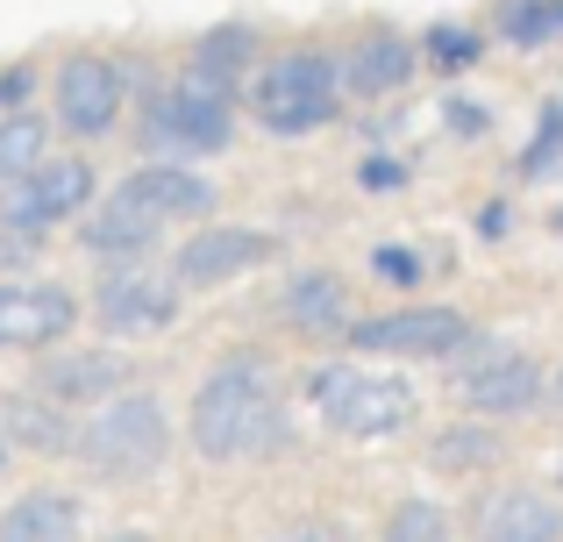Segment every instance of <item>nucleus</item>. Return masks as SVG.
Wrapping results in <instances>:
<instances>
[{"label": "nucleus", "instance_id": "obj_20", "mask_svg": "<svg viewBox=\"0 0 563 542\" xmlns=\"http://www.w3.org/2000/svg\"><path fill=\"white\" fill-rule=\"evenodd\" d=\"M0 535L8 542H65L79 535V500L71 493H29L0 515Z\"/></svg>", "mask_w": 563, "mask_h": 542}, {"label": "nucleus", "instance_id": "obj_4", "mask_svg": "<svg viewBox=\"0 0 563 542\" xmlns=\"http://www.w3.org/2000/svg\"><path fill=\"white\" fill-rule=\"evenodd\" d=\"M235 143V108L229 86L207 79V71H186L165 93L143 100V151L157 157H214Z\"/></svg>", "mask_w": 563, "mask_h": 542}, {"label": "nucleus", "instance_id": "obj_22", "mask_svg": "<svg viewBox=\"0 0 563 542\" xmlns=\"http://www.w3.org/2000/svg\"><path fill=\"white\" fill-rule=\"evenodd\" d=\"M250 51H257V36H250L243 22H229V29H214V36H200V51H192V71H207V79L229 86L235 71L250 65Z\"/></svg>", "mask_w": 563, "mask_h": 542}, {"label": "nucleus", "instance_id": "obj_24", "mask_svg": "<svg viewBox=\"0 0 563 542\" xmlns=\"http://www.w3.org/2000/svg\"><path fill=\"white\" fill-rule=\"evenodd\" d=\"M556 29H563V0H514L507 8V43H521V51L528 43H550Z\"/></svg>", "mask_w": 563, "mask_h": 542}, {"label": "nucleus", "instance_id": "obj_29", "mask_svg": "<svg viewBox=\"0 0 563 542\" xmlns=\"http://www.w3.org/2000/svg\"><path fill=\"white\" fill-rule=\"evenodd\" d=\"M357 179L372 186V193H393V186L407 179V165H393V157H364V165H357Z\"/></svg>", "mask_w": 563, "mask_h": 542}, {"label": "nucleus", "instance_id": "obj_12", "mask_svg": "<svg viewBox=\"0 0 563 542\" xmlns=\"http://www.w3.org/2000/svg\"><path fill=\"white\" fill-rule=\"evenodd\" d=\"M278 243L264 236V229H200V236L179 251V286H229V278L257 272L264 257H272Z\"/></svg>", "mask_w": 563, "mask_h": 542}, {"label": "nucleus", "instance_id": "obj_35", "mask_svg": "<svg viewBox=\"0 0 563 542\" xmlns=\"http://www.w3.org/2000/svg\"><path fill=\"white\" fill-rule=\"evenodd\" d=\"M556 229H563V214H556Z\"/></svg>", "mask_w": 563, "mask_h": 542}, {"label": "nucleus", "instance_id": "obj_17", "mask_svg": "<svg viewBox=\"0 0 563 542\" xmlns=\"http://www.w3.org/2000/svg\"><path fill=\"white\" fill-rule=\"evenodd\" d=\"M335 65H343V93L385 100V93H399V86L413 79V43L399 36V29H372V36H357V51L335 57Z\"/></svg>", "mask_w": 563, "mask_h": 542}, {"label": "nucleus", "instance_id": "obj_10", "mask_svg": "<svg viewBox=\"0 0 563 542\" xmlns=\"http://www.w3.org/2000/svg\"><path fill=\"white\" fill-rule=\"evenodd\" d=\"M122 93H129V79L114 57H71L57 71V122L71 136H108L122 122Z\"/></svg>", "mask_w": 563, "mask_h": 542}, {"label": "nucleus", "instance_id": "obj_25", "mask_svg": "<svg viewBox=\"0 0 563 542\" xmlns=\"http://www.w3.org/2000/svg\"><path fill=\"white\" fill-rule=\"evenodd\" d=\"M385 535L393 542H435V535H450V515H442L435 500H399L393 521H385Z\"/></svg>", "mask_w": 563, "mask_h": 542}, {"label": "nucleus", "instance_id": "obj_21", "mask_svg": "<svg viewBox=\"0 0 563 542\" xmlns=\"http://www.w3.org/2000/svg\"><path fill=\"white\" fill-rule=\"evenodd\" d=\"M428 464L435 472H450V478H464V472H493L499 464V429L493 421H456V429H442L435 435V450H428Z\"/></svg>", "mask_w": 563, "mask_h": 542}, {"label": "nucleus", "instance_id": "obj_6", "mask_svg": "<svg viewBox=\"0 0 563 542\" xmlns=\"http://www.w3.org/2000/svg\"><path fill=\"white\" fill-rule=\"evenodd\" d=\"M86 200H93V165H86V157H36L22 179L0 186V222L43 236V229L86 214Z\"/></svg>", "mask_w": 563, "mask_h": 542}, {"label": "nucleus", "instance_id": "obj_32", "mask_svg": "<svg viewBox=\"0 0 563 542\" xmlns=\"http://www.w3.org/2000/svg\"><path fill=\"white\" fill-rule=\"evenodd\" d=\"M0 464H8V435H0Z\"/></svg>", "mask_w": 563, "mask_h": 542}, {"label": "nucleus", "instance_id": "obj_11", "mask_svg": "<svg viewBox=\"0 0 563 542\" xmlns=\"http://www.w3.org/2000/svg\"><path fill=\"white\" fill-rule=\"evenodd\" d=\"M542 400V364L521 350H493V357L464 364V407L485 421H514Z\"/></svg>", "mask_w": 563, "mask_h": 542}, {"label": "nucleus", "instance_id": "obj_34", "mask_svg": "<svg viewBox=\"0 0 563 542\" xmlns=\"http://www.w3.org/2000/svg\"><path fill=\"white\" fill-rule=\"evenodd\" d=\"M556 486H563V464H556Z\"/></svg>", "mask_w": 563, "mask_h": 542}, {"label": "nucleus", "instance_id": "obj_3", "mask_svg": "<svg viewBox=\"0 0 563 542\" xmlns=\"http://www.w3.org/2000/svg\"><path fill=\"white\" fill-rule=\"evenodd\" d=\"M250 114L264 122V136H314L321 122L343 114V65L329 51H286L257 71L250 86Z\"/></svg>", "mask_w": 563, "mask_h": 542}, {"label": "nucleus", "instance_id": "obj_26", "mask_svg": "<svg viewBox=\"0 0 563 542\" xmlns=\"http://www.w3.org/2000/svg\"><path fill=\"white\" fill-rule=\"evenodd\" d=\"M563 157V100H550L542 108V122H536V143H528V157H521V172L536 179V172H550Z\"/></svg>", "mask_w": 563, "mask_h": 542}, {"label": "nucleus", "instance_id": "obj_23", "mask_svg": "<svg viewBox=\"0 0 563 542\" xmlns=\"http://www.w3.org/2000/svg\"><path fill=\"white\" fill-rule=\"evenodd\" d=\"M36 157H43V122L36 114H8V122H0V186L22 179Z\"/></svg>", "mask_w": 563, "mask_h": 542}, {"label": "nucleus", "instance_id": "obj_15", "mask_svg": "<svg viewBox=\"0 0 563 542\" xmlns=\"http://www.w3.org/2000/svg\"><path fill=\"white\" fill-rule=\"evenodd\" d=\"M0 435H8V450L71 457V443H79V421H71V407H57L51 392H8V400H0Z\"/></svg>", "mask_w": 563, "mask_h": 542}, {"label": "nucleus", "instance_id": "obj_31", "mask_svg": "<svg viewBox=\"0 0 563 542\" xmlns=\"http://www.w3.org/2000/svg\"><path fill=\"white\" fill-rule=\"evenodd\" d=\"M29 79H36V71H29V65H8V71H0V108H22Z\"/></svg>", "mask_w": 563, "mask_h": 542}, {"label": "nucleus", "instance_id": "obj_28", "mask_svg": "<svg viewBox=\"0 0 563 542\" xmlns=\"http://www.w3.org/2000/svg\"><path fill=\"white\" fill-rule=\"evenodd\" d=\"M372 272L393 278V286H413V278H421V257H413L407 243H378V251H372Z\"/></svg>", "mask_w": 563, "mask_h": 542}, {"label": "nucleus", "instance_id": "obj_1", "mask_svg": "<svg viewBox=\"0 0 563 542\" xmlns=\"http://www.w3.org/2000/svg\"><path fill=\"white\" fill-rule=\"evenodd\" d=\"M186 435L214 464H235V457H257V450L286 443V407H278L272 357H250L243 350V357L214 364L186 407Z\"/></svg>", "mask_w": 563, "mask_h": 542}, {"label": "nucleus", "instance_id": "obj_8", "mask_svg": "<svg viewBox=\"0 0 563 542\" xmlns=\"http://www.w3.org/2000/svg\"><path fill=\"white\" fill-rule=\"evenodd\" d=\"M93 321L108 335H157L179 321V278H157L136 265H108V278H100L93 292Z\"/></svg>", "mask_w": 563, "mask_h": 542}, {"label": "nucleus", "instance_id": "obj_19", "mask_svg": "<svg viewBox=\"0 0 563 542\" xmlns=\"http://www.w3.org/2000/svg\"><path fill=\"white\" fill-rule=\"evenodd\" d=\"M478 529L499 535V542H556L563 535V507L550 493H528V486H507L478 507Z\"/></svg>", "mask_w": 563, "mask_h": 542}, {"label": "nucleus", "instance_id": "obj_30", "mask_svg": "<svg viewBox=\"0 0 563 542\" xmlns=\"http://www.w3.org/2000/svg\"><path fill=\"white\" fill-rule=\"evenodd\" d=\"M428 51H435L442 65H464V57L478 51V43H471V36H456V29H442V36H428Z\"/></svg>", "mask_w": 563, "mask_h": 542}, {"label": "nucleus", "instance_id": "obj_33", "mask_svg": "<svg viewBox=\"0 0 563 542\" xmlns=\"http://www.w3.org/2000/svg\"><path fill=\"white\" fill-rule=\"evenodd\" d=\"M556 400H563V372H556Z\"/></svg>", "mask_w": 563, "mask_h": 542}, {"label": "nucleus", "instance_id": "obj_18", "mask_svg": "<svg viewBox=\"0 0 563 542\" xmlns=\"http://www.w3.org/2000/svg\"><path fill=\"white\" fill-rule=\"evenodd\" d=\"M278 314H286V329L300 335H343L350 329V286L343 272H292L286 292H278Z\"/></svg>", "mask_w": 563, "mask_h": 542}, {"label": "nucleus", "instance_id": "obj_27", "mask_svg": "<svg viewBox=\"0 0 563 542\" xmlns=\"http://www.w3.org/2000/svg\"><path fill=\"white\" fill-rule=\"evenodd\" d=\"M36 243H43L36 229H14V222H0V278L36 265Z\"/></svg>", "mask_w": 563, "mask_h": 542}, {"label": "nucleus", "instance_id": "obj_14", "mask_svg": "<svg viewBox=\"0 0 563 542\" xmlns=\"http://www.w3.org/2000/svg\"><path fill=\"white\" fill-rule=\"evenodd\" d=\"M157 214H143L129 193H108L93 214H86V229H79V243H86V257L93 265H136V257H151V243H157Z\"/></svg>", "mask_w": 563, "mask_h": 542}, {"label": "nucleus", "instance_id": "obj_5", "mask_svg": "<svg viewBox=\"0 0 563 542\" xmlns=\"http://www.w3.org/2000/svg\"><path fill=\"white\" fill-rule=\"evenodd\" d=\"M307 400L350 435V443H378V435H399L413 414H421V392L399 372H350V364H321L307 378Z\"/></svg>", "mask_w": 563, "mask_h": 542}, {"label": "nucleus", "instance_id": "obj_13", "mask_svg": "<svg viewBox=\"0 0 563 542\" xmlns=\"http://www.w3.org/2000/svg\"><path fill=\"white\" fill-rule=\"evenodd\" d=\"M114 193H129L143 214H157V222H200V214H214V186H207L200 172H186L179 157H157V165L129 172Z\"/></svg>", "mask_w": 563, "mask_h": 542}, {"label": "nucleus", "instance_id": "obj_9", "mask_svg": "<svg viewBox=\"0 0 563 542\" xmlns=\"http://www.w3.org/2000/svg\"><path fill=\"white\" fill-rule=\"evenodd\" d=\"M79 300L65 286H43V278H0V350H51L71 335Z\"/></svg>", "mask_w": 563, "mask_h": 542}, {"label": "nucleus", "instance_id": "obj_2", "mask_svg": "<svg viewBox=\"0 0 563 542\" xmlns=\"http://www.w3.org/2000/svg\"><path fill=\"white\" fill-rule=\"evenodd\" d=\"M165 450H172L165 400H157V392H108L100 414L79 429L71 457H86V472L114 478V486H136V478H151L157 464H165Z\"/></svg>", "mask_w": 563, "mask_h": 542}, {"label": "nucleus", "instance_id": "obj_7", "mask_svg": "<svg viewBox=\"0 0 563 542\" xmlns=\"http://www.w3.org/2000/svg\"><path fill=\"white\" fill-rule=\"evenodd\" d=\"M464 335L471 321L456 307H399V314H372V321L350 314L343 343L364 350V357H450Z\"/></svg>", "mask_w": 563, "mask_h": 542}, {"label": "nucleus", "instance_id": "obj_16", "mask_svg": "<svg viewBox=\"0 0 563 542\" xmlns=\"http://www.w3.org/2000/svg\"><path fill=\"white\" fill-rule=\"evenodd\" d=\"M129 386V364L108 357V350H65L36 372V392H51L57 407H100L108 392Z\"/></svg>", "mask_w": 563, "mask_h": 542}]
</instances>
